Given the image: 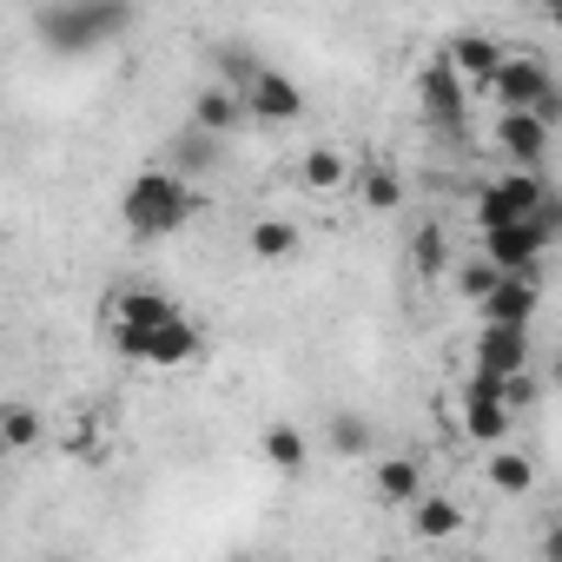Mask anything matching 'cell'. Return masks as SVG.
I'll use <instances>...</instances> for the list:
<instances>
[{"instance_id":"cell-33","label":"cell","mask_w":562,"mask_h":562,"mask_svg":"<svg viewBox=\"0 0 562 562\" xmlns=\"http://www.w3.org/2000/svg\"><path fill=\"white\" fill-rule=\"evenodd\" d=\"M549 384H555V391H562V351H555V364H549Z\"/></svg>"},{"instance_id":"cell-15","label":"cell","mask_w":562,"mask_h":562,"mask_svg":"<svg viewBox=\"0 0 562 562\" xmlns=\"http://www.w3.org/2000/svg\"><path fill=\"white\" fill-rule=\"evenodd\" d=\"M258 457H265L278 476H299V470L312 463V437H305L299 424H265V437H258Z\"/></svg>"},{"instance_id":"cell-19","label":"cell","mask_w":562,"mask_h":562,"mask_svg":"<svg viewBox=\"0 0 562 562\" xmlns=\"http://www.w3.org/2000/svg\"><path fill=\"white\" fill-rule=\"evenodd\" d=\"M179 305L166 299V292H153V285H133V292H120L113 299V325H159V318H172Z\"/></svg>"},{"instance_id":"cell-21","label":"cell","mask_w":562,"mask_h":562,"mask_svg":"<svg viewBox=\"0 0 562 562\" xmlns=\"http://www.w3.org/2000/svg\"><path fill=\"white\" fill-rule=\"evenodd\" d=\"M490 490H496V496H529V490H536V463H529L522 450H503V443H496V457H490Z\"/></svg>"},{"instance_id":"cell-26","label":"cell","mask_w":562,"mask_h":562,"mask_svg":"<svg viewBox=\"0 0 562 562\" xmlns=\"http://www.w3.org/2000/svg\"><path fill=\"white\" fill-rule=\"evenodd\" d=\"M496 278H503V265H496L490 251H476V258H463V265H457V285H463V299H476V305L496 292Z\"/></svg>"},{"instance_id":"cell-32","label":"cell","mask_w":562,"mask_h":562,"mask_svg":"<svg viewBox=\"0 0 562 562\" xmlns=\"http://www.w3.org/2000/svg\"><path fill=\"white\" fill-rule=\"evenodd\" d=\"M536 562H562V529H549V536L536 542Z\"/></svg>"},{"instance_id":"cell-35","label":"cell","mask_w":562,"mask_h":562,"mask_svg":"<svg viewBox=\"0 0 562 562\" xmlns=\"http://www.w3.org/2000/svg\"><path fill=\"white\" fill-rule=\"evenodd\" d=\"M536 8H542V14H549V8H562V0H536Z\"/></svg>"},{"instance_id":"cell-7","label":"cell","mask_w":562,"mask_h":562,"mask_svg":"<svg viewBox=\"0 0 562 562\" xmlns=\"http://www.w3.org/2000/svg\"><path fill=\"white\" fill-rule=\"evenodd\" d=\"M245 106H251L258 126H292V120H305V87H299L292 74L265 67V74L245 87Z\"/></svg>"},{"instance_id":"cell-13","label":"cell","mask_w":562,"mask_h":562,"mask_svg":"<svg viewBox=\"0 0 562 562\" xmlns=\"http://www.w3.org/2000/svg\"><path fill=\"white\" fill-rule=\"evenodd\" d=\"M251 120V106H245V93L238 87H225V80H212V87H199V100H192V126H205V133H238Z\"/></svg>"},{"instance_id":"cell-11","label":"cell","mask_w":562,"mask_h":562,"mask_svg":"<svg viewBox=\"0 0 562 562\" xmlns=\"http://www.w3.org/2000/svg\"><path fill=\"white\" fill-rule=\"evenodd\" d=\"M476 364H483V371H522V364H529V325L483 318V331H476Z\"/></svg>"},{"instance_id":"cell-30","label":"cell","mask_w":562,"mask_h":562,"mask_svg":"<svg viewBox=\"0 0 562 562\" xmlns=\"http://www.w3.org/2000/svg\"><path fill=\"white\" fill-rule=\"evenodd\" d=\"M536 218H542V232H549V238H562V192H555V186L542 192V205H536Z\"/></svg>"},{"instance_id":"cell-2","label":"cell","mask_w":562,"mask_h":562,"mask_svg":"<svg viewBox=\"0 0 562 562\" xmlns=\"http://www.w3.org/2000/svg\"><path fill=\"white\" fill-rule=\"evenodd\" d=\"M113 351H120L126 364L179 371V364H192V358L205 351V331H199L186 312H172V318H159V325H113Z\"/></svg>"},{"instance_id":"cell-34","label":"cell","mask_w":562,"mask_h":562,"mask_svg":"<svg viewBox=\"0 0 562 562\" xmlns=\"http://www.w3.org/2000/svg\"><path fill=\"white\" fill-rule=\"evenodd\" d=\"M549 21H555V34H562V8H549Z\"/></svg>"},{"instance_id":"cell-4","label":"cell","mask_w":562,"mask_h":562,"mask_svg":"<svg viewBox=\"0 0 562 562\" xmlns=\"http://www.w3.org/2000/svg\"><path fill=\"white\" fill-rule=\"evenodd\" d=\"M542 192H549L542 166H509L503 179H490V186L476 192V232L509 225V218H529V212L542 205Z\"/></svg>"},{"instance_id":"cell-17","label":"cell","mask_w":562,"mask_h":562,"mask_svg":"<svg viewBox=\"0 0 562 562\" xmlns=\"http://www.w3.org/2000/svg\"><path fill=\"white\" fill-rule=\"evenodd\" d=\"M411 529H417L424 542H450V536L463 529V509H457L450 496H437V490H424V496L411 503Z\"/></svg>"},{"instance_id":"cell-18","label":"cell","mask_w":562,"mask_h":562,"mask_svg":"<svg viewBox=\"0 0 562 562\" xmlns=\"http://www.w3.org/2000/svg\"><path fill=\"white\" fill-rule=\"evenodd\" d=\"M166 166H172V172H186V179H192V172H212V166H218V133L186 126V133L172 139V159H166Z\"/></svg>"},{"instance_id":"cell-12","label":"cell","mask_w":562,"mask_h":562,"mask_svg":"<svg viewBox=\"0 0 562 562\" xmlns=\"http://www.w3.org/2000/svg\"><path fill=\"white\" fill-rule=\"evenodd\" d=\"M443 54H450V67H457V74H463V80H470L476 93H490L496 67L509 60V54H503V47H496L490 34H450V47H443Z\"/></svg>"},{"instance_id":"cell-16","label":"cell","mask_w":562,"mask_h":562,"mask_svg":"<svg viewBox=\"0 0 562 562\" xmlns=\"http://www.w3.org/2000/svg\"><path fill=\"white\" fill-rule=\"evenodd\" d=\"M509 417H516V411H509L503 397H463V437H470V443H490V450H496V443L509 437Z\"/></svg>"},{"instance_id":"cell-5","label":"cell","mask_w":562,"mask_h":562,"mask_svg":"<svg viewBox=\"0 0 562 562\" xmlns=\"http://www.w3.org/2000/svg\"><path fill=\"white\" fill-rule=\"evenodd\" d=\"M470 93H476V87L450 67V54H437V60H424V67H417V100H424V120H430L437 133H463Z\"/></svg>"},{"instance_id":"cell-25","label":"cell","mask_w":562,"mask_h":562,"mask_svg":"<svg viewBox=\"0 0 562 562\" xmlns=\"http://www.w3.org/2000/svg\"><path fill=\"white\" fill-rule=\"evenodd\" d=\"M411 265H417V278H437V271L450 265L443 225H417V232H411Z\"/></svg>"},{"instance_id":"cell-8","label":"cell","mask_w":562,"mask_h":562,"mask_svg":"<svg viewBox=\"0 0 562 562\" xmlns=\"http://www.w3.org/2000/svg\"><path fill=\"white\" fill-rule=\"evenodd\" d=\"M549 133H555V126H542L529 106H503V120H496V153H503L509 166H542Z\"/></svg>"},{"instance_id":"cell-22","label":"cell","mask_w":562,"mask_h":562,"mask_svg":"<svg viewBox=\"0 0 562 562\" xmlns=\"http://www.w3.org/2000/svg\"><path fill=\"white\" fill-rule=\"evenodd\" d=\"M325 443H331V457H371V424L358 411H331Z\"/></svg>"},{"instance_id":"cell-3","label":"cell","mask_w":562,"mask_h":562,"mask_svg":"<svg viewBox=\"0 0 562 562\" xmlns=\"http://www.w3.org/2000/svg\"><path fill=\"white\" fill-rule=\"evenodd\" d=\"M34 27H41V41H47V54H60V60H80V54H93V47H106V41H120L87 0H41V14H34Z\"/></svg>"},{"instance_id":"cell-24","label":"cell","mask_w":562,"mask_h":562,"mask_svg":"<svg viewBox=\"0 0 562 562\" xmlns=\"http://www.w3.org/2000/svg\"><path fill=\"white\" fill-rule=\"evenodd\" d=\"M0 443H8L14 457H27L41 443V411L34 404H8V411H0Z\"/></svg>"},{"instance_id":"cell-29","label":"cell","mask_w":562,"mask_h":562,"mask_svg":"<svg viewBox=\"0 0 562 562\" xmlns=\"http://www.w3.org/2000/svg\"><path fill=\"white\" fill-rule=\"evenodd\" d=\"M536 397H542V378H536L529 364H522V371H503V404H509V411H529Z\"/></svg>"},{"instance_id":"cell-31","label":"cell","mask_w":562,"mask_h":562,"mask_svg":"<svg viewBox=\"0 0 562 562\" xmlns=\"http://www.w3.org/2000/svg\"><path fill=\"white\" fill-rule=\"evenodd\" d=\"M529 113H536L542 126H562V87H549V93H542V100H536Z\"/></svg>"},{"instance_id":"cell-20","label":"cell","mask_w":562,"mask_h":562,"mask_svg":"<svg viewBox=\"0 0 562 562\" xmlns=\"http://www.w3.org/2000/svg\"><path fill=\"white\" fill-rule=\"evenodd\" d=\"M245 245H251V258L278 265V258H292V251H299V225H292V218H258V225L245 232Z\"/></svg>"},{"instance_id":"cell-6","label":"cell","mask_w":562,"mask_h":562,"mask_svg":"<svg viewBox=\"0 0 562 562\" xmlns=\"http://www.w3.org/2000/svg\"><path fill=\"white\" fill-rule=\"evenodd\" d=\"M549 245H555V238H549V232H542V218L529 212V218H509V225H490L476 251H490V258H496L503 271H536Z\"/></svg>"},{"instance_id":"cell-10","label":"cell","mask_w":562,"mask_h":562,"mask_svg":"<svg viewBox=\"0 0 562 562\" xmlns=\"http://www.w3.org/2000/svg\"><path fill=\"white\" fill-rule=\"evenodd\" d=\"M549 87H555V74H549L536 54H516V60H503V67H496V80H490L496 106H536Z\"/></svg>"},{"instance_id":"cell-1","label":"cell","mask_w":562,"mask_h":562,"mask_svg":"<svg viewBox=\"0 0 562 562\" xmlns=\"http://www.w3.org/2000/svg\"><path fill=\"white\" fill-rule=\"evenodd\" d=\"M192 212H199V192H192V179L172 172V166H146V172H133L126 192H120V225H126L133 238H146V245L186 232Z\"/></svg>"},{"instance_id":"cell-9","label":"cell","mask_w":562,"mask_h":562,"mask_svg":"<svg viewBox=\"0 0 562 562\" xmlns=\"http://www.w3.org/2000/svg\"><path fill=\"white\" fill-rule=\"evenodd\" d=\"M536 305H542V271H503L496 292H490L476 312H483V318H503V325H529Z\"/></svg>"},{"instance_id":"cell-28","label":"cell","mask_w":562,"mask_h":562,"mask_svg":"<svg viewBox=\"0 0 562 562\" xmlns=\"http://www.w3.org/2000/svg\"><path fill=\"white\" fill-rule=\"evenodd\" d=\"M345 179H351V166H345L331 146H312V153H305V186H312V192H338Z\"/></svg>"},{"instance_id":"cell-14","label":"cell","mask_w":562,"mask_h":562,"mask_svg":"<svg viewBox=\"0 0 562 562\" xmlns=\"http://www.w3.org/2000/svg\"><path fill=\"white\" fill-rule=\"evenodd\" d=\"M371 496L391 503V509H411L424 496V457H378L371 470Z\"/></svg>"},{"instance_id":"cell-27","label":"cell","mask_w":562,"mask_h":562,"mask_svg":"<svg viewBox=\"0 0 562 562\" xmlns=\"http://www.w3.org/2000/svg\"><path fill=\"white\" fill-rule=\"evenodd\" d=\"M212 67H218V80H225V87H238V93L265 74V60H258L251 47H218V54H212Z\"/></svg>"},{"instance_id":"cell-23","label":"cell","mask_w":562,"mask_h":562,"mask_svg":"<svg viewBox=\"0 0 562 562\" xmlns=\"http://www.w3.org/2000/svg\"><path fill=\"white\" fill-rule=\"evenodd\" d=\"M358 199H364L371 212H397V205H404V179H397L391 166H364V172H358Z\"/></svg>"}]
</instances>
